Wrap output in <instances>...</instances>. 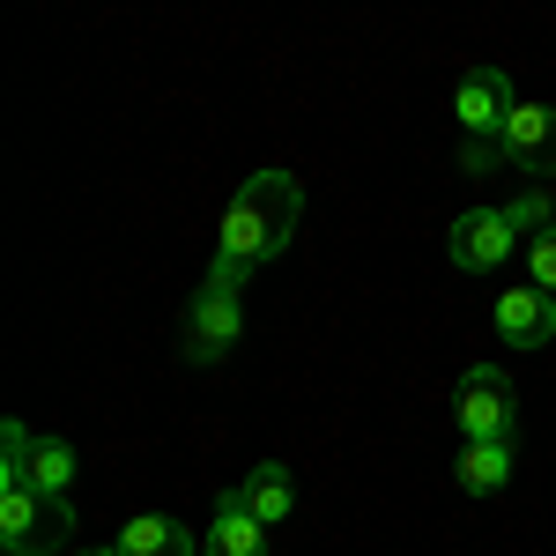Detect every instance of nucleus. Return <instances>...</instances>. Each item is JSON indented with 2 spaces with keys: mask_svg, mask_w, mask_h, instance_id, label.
<instances>
[{
  "mask_svg": "<svg viewBox=\"0 0 556 556\" xmlns=\"http://www.w3.org/2000/svg\"><path fill=\"white\" fill-rule=\"evenodd\" d=\"M0 482H23L45 505H67L75 497V445L67 438H38L30 424H8L0 430Z\"/></svg>",
  "mask_w": 556,
  "mask_h": 556,
  "instance_id": "7ed1b4c3",
  "label": "nucleus"
},
{
  "mask_svg": "<svg viewBox=\"0 0 556 556\" xmlns=\"http://www.w3.org/2000/svg\"><path fill=\"white\" fill-rule=\"evenodd\" d=\"M75 505H45L38 490L0 482V549L8 556H75Z\"/></svg>",
  "mask_w": 556,
  "mask_h": 556,
  "instance_id": "20e7f679",
  "label": "nucleus"
},
{
  "mask_svg": "<svg viewBox=\"0 0 556 556\" xmlns=\"http://www.w3.org/2000/svg\"><path fill=\"white\" fill-rule=\"evenodd\" d=\"M513 468H519V445H460V490H468V497L505 490Z\"/></svg>",
  "mask_w": 556,
  "mask_h": 556,
  "instance_id": "ddd939ff",
  "label": "nucleus"
},
{
  "mask_svg": "<svg viewBox=\"0 0 556 556\" xmlns=\"http://www.w3.org/2000/svg\"><path fill=\"white\" fill-rule=\"evenodd\" d=\"M519 97L505 83V67H468L460 89H453V119H460V164L468 172H490L505 164V127H513Z\"/></svg>",
  "mask_w": 556,
  "mask_h": 556,
  "instance_id": "f03ea898",
  "label": "nucleus"
},
{
  "mask_svg": "<svg viewBox=\"0 0 556 556\" xmlns=\"http://www.w3.org/2000/svg\"><path fill=\"white\" fill-rule=\"evenodd\" d=\"M230 497H238V505H245L260 527H282V519L298 513V482H290V468H282V460H260V468L245 475Z\"/></svg>",
  "mask_w": 556,
  "mask_h": 556,
  "instance_id": "9d476101",
  "label": "nucleus"
},
{
  "mask_svg": "<svg viewBox=\"0 0 556 556\" xmlns=\"http://www.w3.org/2000/svg\"><path fill=\"white\" fill-rule=\"evenodd\" d=\"M75 556H119V549H75Z\"/></svg>",
  "mask_w": 556,
  "mask_h": 556,
  "instance_id": "dca6fc26",
  "label": "nucleus"
},
{
  "mask_svg": "<svg viewBox=\"0 0 556 556\" xmlns=\"http://www.w3.org/2000/svg\"><path fill=\"white\" fill-rule=\"evenodd\" d=\"M513 253H519V230L505 223V208H468L445 230V260L460 275H490V267H505Z\"/></svg>",
  "mask_w": 556,
  "mask_h": 556,
  "instance_id": "0eeeda50",
  "label": "nucleus"
},
{
  "mask_svg": "<svg viewBox=\"0 0 556 556\" xmlns=\"http://www.w3.org/2000/svg\"><path fill=\"white\" fill-rule=\"evenodd\" d=\"M453 416H460V438L468 445H519V393L497 364H475L453 386Z\"/></svg>",
  "mask_w": 556,
  "mask_h": 556,
  "instance_id": "39448f33",
  "label": "nucleus"
},
{
  "mask_svg": "<svg viewBox=\"0 0 556 556\" xmlns=\"http://www.w3.org/2000/svg\"><path fill=\"white\" fill-rule=\"evenodd\" d=\"M527 282L556 298V223L542 230V238H527Z\"/></svg>",
  "mask_w": 556,
  "mask_h": 556,
  "instance_id": "2eb2a0df",
  "label": "nucleus"
},
{
  "mask_svg": "<svg viewBox=\"0 0 556 556\" xmlns=\"http://www.w3.org/2000/svg\"><path fill=\"white\" fill-rule=\"evenodd\" d=\"M556 334V298L549 290H534V282H519L497 298V342L505 349H542Z\"/></svg>",
  "mask_w": 556,
  "mask_h": 556,
  "instance_id": "1a4fd4ad",
  "label": "nucleus"
},
{
  "mask_svg": "<svg viewBox=\"0 0 556 556\" xmlns=\"http://www.w3.org/2000/svg\"><path fill=\"white\" fill-rule=\"evenodd\" d=\"M112 549L119 556H193V534H186L172 513H134Z\"/></svg>",
  "mask_w": 556,
  "mask_h": 556,
  "instance_id": "9b49d317",
  "label": "nucleus"
},
{
  "mask_svg": "<svg viewBox=\"0 0 556 556\" xmlns=\"http://www.w3.org/2000/svg\"><path fill=\"white\" fill-rule=\"evenodd\" d=\"M298 215H304V186L290 172H253L230 208H223V238H215V260H208V282H245L253 267L282 260V245L298 238Z\"/></svg>",
  "mask_w": 556,
  "mask_h": 556,
  "instance_id": "f257e3e1",
  "label": "nucleus"
},
{
  "mask_svg": "<svg viewBox=\"0 0 556 556\" xmlns=\"http://www.w3.org/2000/svg\"><path fill=\"white\" fill-rule=\"evenodd\" d=\"M505 164L527 178H556V104H519L505 127Z\"/></svg>",
  "mask_w": 556,
  "mask_h": 556,
  "instance_id": "6e6552de",
  "label": "nucleus"
},
{
  "mask_svg": "<svg viewBox=\"0 0 556 556\" xmlns=\"http://www.w3.org/2000/svg\"><path fill=\"white\" fill-rule=\"evenodd\" d=\"M201 556H267V527H260L238 497H223V505H215L208 542H201Z\"/></svg>",
  "mask_w": 556,
  "mask_h": 556,
  "instance_id": "f8f14e48",
  "label": "nucleus"
},
{
  "mask_svg": "<svg viewBox=\"0 0 556 556\" xmlns=\"http://www.w3.org/2000/svg\"><path fill=\"white\" fill-rule=\"evenodd\" d=\"M238 334H245V304H238V290H230V282H201V298L186 304V364L215 371V364L238 349Z\"/></svg>",
  "mask_w": 556,
  "mask_h": 556,
  "instance_id": "423d86ee",
  "label": "nucleus"
},
{
  "mask_svg": "<svg viewBox=\"0 0 556 556\" xmlns=\"http://www.w3.org/2000/svg\"><path fill=\"white\" fill-rule=\"evenodd\" d=\"M505 223H513L519 238H542L556 215H549V186H534V193H519V201H505Z\"/></svg>",
  "mask_w": 556,
  "mask_h": 556,
  "instance_id": "4468645a",
  "label": "nucleus"
}]
</instances>
